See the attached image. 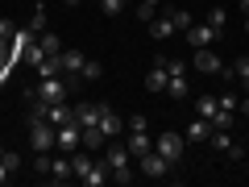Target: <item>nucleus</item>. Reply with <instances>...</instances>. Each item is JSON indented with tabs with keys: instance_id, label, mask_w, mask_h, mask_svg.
Segmentation results:
<instances>
[{
	"instance_id": "47",
	"label": "nucleus",
	"mask_w": 249,
	"mask_h": 187,
	"mask_svg": "<svg viewBox=\"0 0 249 187\" xmlns=\"http://www.w3.org/2000/svg\"><path fill=\"white\" fill-rule=\"evenodd\" d=\"M0 83H4V79H0Z\"/></svg>"
},
{
	"instance_id": "6",
	"label": "nucleus",
	"mask_w": 249,
	"mask_h": 187,
	"mask_svg": "<svg viewBox=\"0 0 249 187\" xmlns=\"http://www.w3.org/2000/svg\"><path fill=\"white\" fill-rule=\"evenodd\" d=\"M83 62H88V54H83V50H75V46L58 50V71H62V75H75V79H79Z\"/></svg>"
},
{
	"instance_id": "41",
	"label": "nucleus",
	"mask_w": 249,
	"mask_h": 187,
	"mask_svg": "<svg viewBox=\"0 0 249 187\" xmlns=\"http://www.w3.org/2000/svg\"><path fill=\"white\" fill-rule=\"evenodd\" d=\"M237 108H241V112H245V116H249V92H245V100H241V104H237Z\"/></svg>"
},
{
	"instance_id": "20",
	"label": "nucleus",
	"mask_w": 249,
	"mask_h": 187,
	"mask_svg": "<svg viewBox=\"0 0 249 187\" xmlns=\"http://www.w3.org/2000/svg\"><path fill=\"white\" fill-rule=\"evenodd\" d=\"M166 17H170V25H175V34H187V29H191V13L187 9H166Z\"/></svg>"
},
{
	"instance_id": "23",
	"label": "nucleus",
	"mask_w": 249,
	"mask_h": 187,
	"mask_svg": "<svg viewBox=\"0 0 249 187\" xmlns=\"http://www.w3.org/2000/svg\"><path fill=\"white\" fill-rule=\"evenodd\" d=\"M166 96H170V100H183V96H187V75H170Z\"/></svg>"
},
{
	"instance_id": "21",
	"label": "nucleus",
	"mask_w": 249,
	"mask_h": 187,
	"mask_svg": "<svg viewBox=\"0 0 249 187\" xmlns=\"http://www.w3.org/2000/svg\"><path fill=\"white\" fill-rule=\"evenodd\" d=\"M216 108H220V104H216V96H199L196 100V116H204V121H212Z\"/></svg>"
},
{
	"instance_id": "10",
	"label": "nucleus",
	"mask_w": 249,
	"mask_h": 187,
	"mask_svg": "<svg viewBox=\"0 0 249 187\" xmlns=\"http://www.w3.org/2000/svg\"><path fill=\"white\" fill-rule=\"evenodd\" d=\"M124 146H129V154H133V158H142V154H150V150H154V137L145 133V129H129Z\"/></svg>"
},
{
	"instance_id": "22",
	"label": "nucleus",
	"mask_w": 249,
	"mask_h": 187,
	"mask_svg": "<svg viewBox=\"0 0 249 187\" xmlns=\"http://www.w3.org/2000/svg\"><path fill=\"white\" fill-rule=\"evenodd\" d=\"M83 146H88V150H100V146H108V137L100 133V125H91V129H83Z\"/></svg>"
},
{
	"instance_id": "32",
	"label": "nucleus",
	"mask_w": 249,
	"mask_h": 187,
	"mask_svg": "<svg viewBox=\"0 0 249 187\" xmlns=\"http://www.w3.org/2000/svg\"><path fill=\"white\" fill-rule=\"evenodd\" d=\"M29 29H34V34H46V9H34V17H29Z\"/></svg>"
},
{
	"instance_id": "45",
	"label": "nucleus",
	"mask_w": 249,
	"mask_h": 187,
	"mask_svg": "<svg viewBox=\"0 0 249 187\" xmlns=\"http://www.w3.org/2000/svg\"><path fill=\"white\" fill-rule=\"evenodd\" d=\"M67 4H79V0H67Z\"/></svg>"
},
{
	"instance_id": "39",
	"label": "nucleus",
	"mask_w": 249,
	"mask_h": 187,
	"mask_svg": "<svg viewBox=\"0 0 249 187\" xmlns=\"http://www.w3.org/2000/svg\"><path fill=\"white\" fill-rule=\"evenodd\" d=\"M129 129H150V121H145V116L137 112V116H129Z\"/></svg>"
},
{
	"instance_id": "4",
	"label": "nucleus",
	"mask_w": 249,
	"mask_h": 187,
	"mask_svg": "<svg viewBox=\"0 0 249 187\" xmlns=\"http://www.w3.org/2000/svg\"><path fill=\"white\" fill-rule=\"evenodd\" d=\"M183 146H187V137H178V133H158V137H154V150H158L170 167L183 162Z\"/></svg>"
},
{
	"instance_id": "13",
	"label": "nucleus",
	"mask_w": 249,
	"mask_h": 187,
	"mask_svg": "<svg viewBox=\"0 0 249 187\" xmlns=\"http://www.w3.org/2000/svg\"><path fill=\"white\" fill-rule=\"evenodd\" d=\"M216 34H220V29H212L208 21H204V25H196V21H191V29H187V37H191V46H196V50H199V46H212Z\"/></svg>"
},
{
	"instance_id": "2",
	"label": "nucleus",
	"mask_w": 249,
	"mask_h": 187,
	"mask_svg": "<svg viewBox=\"0 0 249 187\" xmlns=\"http://www.w3.org/2000/svg\"><path fill=\"white\" fill-rule=\"evenodd\" d=\"M67 92H71V83L58 79V75H46V79H37V88L29 92V96L46 100V104H58V100H67Z\"/></svg>"
},
{
	"instance_id": "35",
	"label": "nucleus",
	"mask_w": 249,
	"mask_h": 187,
	"mask_svg": "<svg viewBox=\"0 0 249 187\" xmlns=\"http://www.w3.org/2000/svg\"><path fill=\"white\" fill-rule=\"evenodd\" d=\"M133 13H137V21H150V17H154V4H145V0H137V4H133Z\"/></svg>"
},
{
	"instance_id": "1",
	"label": "nucleus",
	"mask_w": 249,
	"mask_h": 187,
	"mask_svg": "<svg viewBox=\"0 0 249 187\" xmlns=\"http://www.w3.org/2000/svg\"><path fill=\"white\" fill-rule=\"evenodd\" d=\"M104 162H108V170H112V183H133V154H129V146H121L116 137H108V154H104Z\"/></svg>"
},
{
	"instance_id": "44",
	"label": "nucleus",
	"mask_w": 249,
	"mask_h": 187,
	"mask_svg": "<svg viewBox=\"0 0 249 187\" xmlns=\"http://www.w3.org/2000/svg\"><path fill=\"white\" fill-rule=\"evenodd\" d=\"M145 4H154V9H158V0H145Z\"/></svg>"
},
{
	"instance_id": "14",
	"label": "nucleus",
	"mask_w": 249,
	"mask_h": 187,
	"mask_svg": "<svg viewBox=\"0 0 249 187\" xmlns=\"http://www.w3.org/2000/svg\"><path fill=\"white\" fill-rule=\"evenodd\" d=\"M100 112H104V104H79L75 108V125L79 129H91V125H100Z\"/></svg>"
},
{
	"instance_id": "15",
	"label": "nucleus",
	"mask_w": 249,
	"mask_h": 187,
	"mask_svg": "<svg viewBox=\"0 0 249 187\" xmlns=\"http://www.w3.org/2000/svg\"><path fill=\"white\" fill-rule=\"evenodd\" d=\"M145 25H150V37H154V42H166V37H175V25H170L166 13H162V17H150Z\"/></svg>"
},
{
	"instance_id": "43",
	"label": "nucleus",
	"mask_w": 249,
	"mask_h": 187,
	"mask_svg": "<svg viewBox=\"0 0 249 187\" xmlns=\"http://www.w3.org/2000/svg\"><path fill=\"white\" fill-rule=\"evenodd\" d=\"M0 162H4V142H0Z\"/></svg>"
},
{
	"instance_id": "38",
	"label": "nucleus",
	"mask_w": 249,
	"mask_h": 187,
	"mask_svg": "<svg viewBox=\"0 0 249 187\" xmlns=\"http://www.w3.org/2000/svg\"><path fill=\"white\" fill-rule=\"evenodd\" d=\"M166 71L170 75H187V62L183 58H166Z\"/></svg>"
},
{
	"instance_id": "27",
	"label": "nucleus",
	"mask_w": 249,
	"mask_h": 187,
	"mask_svg": "<svg viewBox=\"0 0 249 187\" xmlns=\"http://www.w3.org/2000/svg\"><path fill=\"white\" fill-rule=\"evenodd\" d=\"M229 75H232V79H241V83H249V54H241V58L232 62V71H229Z\"/></svg>"
},
{
	"instance_id": "30",
	"label": "nucleus",
	"mask_w": 249,
	"mask_h": 187,
	"mask_svg": "<svg viewBox=\"0 0 249 187\" xmlns=\"http://www.w3.org/2000/svg\"><path fill=\"white\" fill-rule=\"evenodd\" d=\"M100 75H104V67H100L96 58H88V62H83V71H79V79H100Z\"/></svg>"
},
{
	"instance_id": "7",
	"label": "nucleus",
	"mask_w": 249,
	"mask_h": 187,
	"mask_svg": "<svg viewBox=\"0 0 249 187\" xmlns=\"http://www.w3.org/2000/svg\"><path fill=\"white\" fill-rule=\"evenodd\" d=\"M54 146H58V150L62 154H75V150H79V146H83V129H79V125H58V142H54Z\"/></svg>"
},
{
	"instance_id": "8",
	"label": "nucleus",
	"mask_w": 249,
	"mask_h": 187,
	"mask_svg": "<svg viewBox=\"0 0 249 187\" xmlns=\"http://www.w3.org/2000/svg\"><path fill=\"white\" fill-rule=\"evenodd\" d=\"M191 62H196V71H204V75H220V71H224V62L212 54V46H199Z\"/></svg>"
},
{
	"instance_id": "9",
	"label": "nucleus",
	"mask_w": 249,
	"mask_h": 187,
	"mask_svg": "<svg viewBox=\"0 0 249 187\" xmlns=\"http://www.w3.org/2000/svg\"><path fill=\"white\" fill-rule=\"evenodd\" d=\"M208 142H212V150L229 154V158H245V150H241V146L229 137V129H212V137H208Z\"/></svg>"
},
{
	"instance_id": "28",
	"label": "nucleus",
	"mask_w": 249,
	"mask_h": 187,
	"mask_svg": "<svg viewBox=\"0 0 249 187\" xmlns=\"http://www.w3.org/2000/svg\"><path fill=\"white\" fill-rule=\"evenodd\" d=\"M37 46H42L46 54H58L62 46H58V34H50V29H46V34H37Z\"/></svg>"
},
{
	"instance_id": "40",
	"label": "nucleus",
	"mask_w": 249,
	"mask_h": 187,
	"mask_svg": "<svg viewBox=\"0 0 249 187\" xmlns=\"http://www.w3.org/2000/svg\"><path fill=\"white\" fill-rule=\"evenodd\" d=\"M9 179H13V170H9V167H4V162H0V187L9 183Z\"/></svg>"
},
{
	"instance_id": "24",
	"label": "nucleus",
	"mask_w": 249,
	"mask_h": 187,
	"mask_svg": "<svg viewBox=\"0 0 249 187\" xmlns=\"http://www.w3.org/2000/svg\"><path fill=\"white\" fill-rule=\"evenodd\" d=\"M9 42L17 46V50H25V46H34V42H37V34H34V29H29V25H25V29H17V34H13Z\"/></svg>"
},
{
	"instance_id": "11",
	"label": "nucleus",
	"mask_w": 249,
	"mask_h": 187,
	"mask_svg": "<svg viewBox=\"0 0 249 187\" xmlns=\"http://www.w3.org/2000/svg\"><path fill=\"white\" fill-rule=\"evenodd\" d=\"M166 83H170V71H166V58L158 54V62H154V71L145 75V92H166Z\"/></svg>"
},
{
	"instance_id": "26",
	"label": "nucleus",
	"mask_w": 249,
	"mask_h": 187,
	"mask_svg": "<svg viewBox=\"0 0 249 187\" xmlns=\"http://www.w3.org/2000/svg\"><path fill=\"white\" fill-rule=\"evenodd\" d=\"M21 58H25V62H29V67H37V62H42V58H50V54H46V50H42V46H37V42H34V46H25V50H21Z\"/></svg>"
},
{
	"instance_id": "5",
	"label": "nucleus",
	"mask_w": 249,
	"mask_h": 187,
	"mask_svg": "<svg viewBox=\"0 0 249 187\" xmlns=\"http://www.w3.org/2000/svg\"><path fill=\"white\" fill-rule=\"evenodd\" d=\"M137 167H142V175H150V179H166L170 170H175V167H170V162L162 158L158 150H150V154H142V158H137Z\"/></svg>"
},
{
	"instance_id": "36",
	"label": "nucleus",
	"mask_w": 249,
	"mask_h": 187,
	"mask_svg": "<svg viewBox=\"0 0 249 187\" xmlns=\"http://www.w3.org/2000/svg\"><path fill=\"white\" fill-rule=\"evenodd\" d=\"M13 34H17V25H13V21L9 17H0V42H9V37Z\"/></svg>"
},
{
	"instance_id": "25",
	"label": "nucleus",
	"mask_w": 249,
	"mask_h": 187,
	"mask_svg": "<svg viewBox=\"0 0 249 187\" xmlns=\"http://www.w3.org/2000/svg\"><path fill=\"white\" fill-rule=\"evenodd\" d=\"M232 121H237V112H229V108H216V116H212V129H232Z\"/></svg>"
},
{
	"instance_id": "12",
	"label": "nucleus",
	"mask_w": 249,
	"mask_h": 187,
	"mask_svg": "<svg viewBox=\"0 0 249 187\" xmlns=\"http://www.w3.org/2000/svg\"><path fill=\"white\" fill-rule=\"evenodd\" d=\"M121 129H124V121L116 116V108L104 104V112H100V133L104 137H121Z\"/></svg>"
},
{
	"instance_id": "19",
	"label": "nucleus",
	"mask_w": 249,
	"mask_h": 187,
	"mask_svg": "<svg viewBox=\"0 0 249 187\" xmlns=\"http://www.w3.org/2000/svg\"><path fill=\"white\" fill-rule=\"evenodd\" d=\"M208 137H212V121L196 116V121L187 125V142H208Z\"/></svg>"
},
{
	"instance_id": "29",
	"label": "nucleus",
	"mask_w": 249,
	"mask_h": 187,
	"mask_svg": "<svg viewBox=\"0 0 249 187\" xmlns=\"http://www.w3.org/2000/svg\"><path fill=\"white\" fill-rule=\"evenodd\" d=\"M71 167H75V179H83L91 170V158H88V154H71Z\"/></svg>"
},
{
	"instance_id": "46",
	"label": "nucleus",
	"mask_w": 249,
	"mask_h": 187,
	"mask_svg": "<svg viewBox=\"0 0 249 187\" xmlns=\"http://www.w3.org/2000/svg\"><path fill=\"white\" fill-rule=\"evenodd\" d=\"M124 4H129V0H124Z\"/></svg>"
},
{
	"instance_id": "31",
	"label": "nucleus",
	"mask_w": 249,
	"mask_h": 187,
	"mask_svg": "<svg viewBox=\"0 0 249 187\" xmlns=\"http://www.w3.org/2000/svg\"><path fill=\"white\" fill-rule=\"evenodd\" d=\"M50 150H42V154H34V170H37V175H50Z\"/></svg>"
},
{
	"instance_id": "34",
	"label": "nucleus",
	"mask_w": 249,
	"mask_h": 187,
	"mask_svg": "<svg viewBox=\"0 0 249 187\" xmlns=\"http://www.w3.org/2000/svg\"><path fill=\"white\" fill-rule=\"evenodd\" d=\"M121 9H124V0H100V13H108V17H116Z\"/></svg>"
},
{
	"instance_id": "33",
	"label": "nucleus",
	"mask_w": 249,
	"mask_h": 187,
	"mask_svg": "<svg viewBox=\"0 0 249 187\" xmlns=\"http://www.w3.org/2000/svg\"><path fill=\"white\" fill-rule=\"evenodd\" d=\"M224 21H229L224 9H208V25H212V29H224Z\"/></svg>"
},
{
	"instance_id": "3",
	"label": "nucleus",
	"mask_w": 249,
	"mask_h": 187,
	"mask_svg": "<svg viewBox=\"0 0 249 187\" xmlns=\"http://www.w3.org/2000/svg\"><path fill=\"white\" fill-rule=\"evenodd\" d=\"M54 142H58V129L50 121H29V146H34V154L54 150Z\"/></svg>"
},
{
	"instance_id": "37",
	"label": "nucleus",
	"mask_w": 249,
	"mask_h": 187,
	"mask_svg": "<svg viewBox=\"0 0 249 187\" xmlns=\"http://www.w3.org/2000/svg\"><path fill=\"white\" fill-rule=\"evenodd\" d=\"M4 167H9L13 175H17V170H21V154H13V150H4Z\"/></svg>"
},
{
	"instance_id": "16",
	"label": "nucleus",
	"mask_w": 249,
	"mask_h": 187,
	"mask_svg": "<svg viewBox=\"0 0 249 187\" xmlns=\"http://www.w3.org/2000/svg\"><path fill=\"white\" fill-rule=\"evenodd\" d=\"M46 121H50L54 129H58V125H71V121H75V108H67V104L58 100V104H50V108H46Z\"/></svg>"
},
{
	"instance_id": "17",
	"label": "nucleus",
	"mask_w": 249,
	"mask_h": 187,
	"mask_svg": "<svg viewBox=\"0 0 249 187\" xmlns=\"http://www.w3.org/2000/svg\"><path fill=\"white\" fill-rule=\"evenodd\" d=\"M108 179H112L108 162H91V170H88V175L79 179V183H83V187H100V183H108Z\"/></svg>"
},
{
	"instance_id": "18",
	"label": "nucleus",
	"mask_w": 249,
	"mask_h": 187,
	"mask_svg": "<svg viewBox=\"0 0 249 187\" xmlns=\"http://www.w3.org/2000/svg\"><path fill=\"white\" fill-rule=\"evenodd\" d=\"M50 175L58 179V183H67V179H75V167H71V158H67L62 150H58V158L50 162Z\"/></svg>"
},
{
	"instance_id": "42",
	"label": "nucleus",
	"mask_w": 249,
	"mask_h": 187,
	"mask_svg": "<svg viewBox=\"0 0 249 187\" xmlns=\"http://www.w3.org/2000/svg\"><path fill=\"white\" fill-rule=\"evenodd\" d=\"M241 9H245V17H249V0H241Z\"/></svg>"
}]
</instances>
